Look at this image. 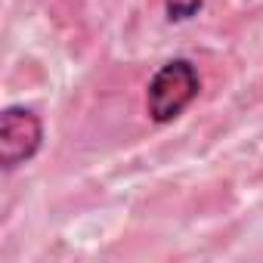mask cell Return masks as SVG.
Returning a JSON list of instances; mask_svg holds the SVG:
<instances>
[{"label": "cell", "instance_id": "7a4b0ae2", "mask_svg": "<svg viewBox=\"0 0 263 263\" xmlns=\"http://www.w3.org/2000/svg\"><path fill=\"white\" fill-rule=\"evenodd\" d=\"M44 146V121L34 108L7 105L0 115V164L7 174L28 164Z\"/></svg>", "mask_w": 263, "mask_h": 263}, {"label": "cell", "instance_id": "6da1fadb", "mask_svg": "<svg viewBox=\"0 0 263 263\" xmlns=\"http://www.w3.org/2000/svg\"><path fill=\"white\" fill-rule=\"evenodd\" d=\"M198 90L201 78L195 62L186 56L167 59L164 65H158L146 87V111L155 124H171L198 99Z\"/></svg>", "mask_w": 263, "mask_h": 263}, {"label": "cell", "instance_id": "3957f363", "mask_svg": "<svg viewBox=\"0 0 263 263\" xmlns=\"http://www.w3.org/2000/svg\"><path fill=\"white\" fill-rule=\"evenodd\" d=\"M204 0H164V13L167 22H189L201 13Z\"/></svg>", "mask_w": 263, "mask_h": 263}]
</instances>
